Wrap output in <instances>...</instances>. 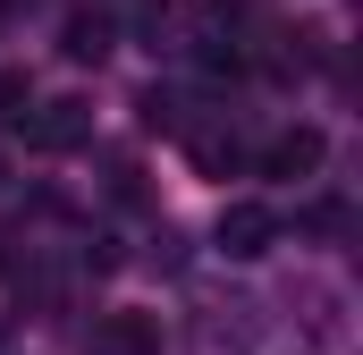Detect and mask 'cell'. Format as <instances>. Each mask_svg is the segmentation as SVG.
Instances as JSON below:
<instances>
[{"mask_svg": "<svg viewBox=\"0 0 363 355\" xmlns=\"http://www.w3.org/2000/svg\"><path fill=\"white\" fill-rule=\"evenodd\" d=\"M26 110H34V85H26L17 68H0V127H17Z\"/></svg>", "mask_w": 363, "mask_h": 355, "instance_id": "cell-7", "label": "cell"}, {"mask_svg": "<svg viewBox=\"0 0 363 355\" xmlns=\"http://www.w3.org/2000/svg\"><path fill=\"white\" fill-rule=\"evenodd\" d=\"M321 153H330L321 127H287V136L262 144V178H313V170H321Z\"/></svg>", "mask_w": 363, "mask_h": 355, "instance_id": "cell-4", "label": "cell"}, {"mask_svg": "<svg viewBox=\"0 0 363 355\" xmlns=\"http://www.w3.org/2000/svg\"><path fill=\"white\" fill-rule=\"evenodd\" d=\"M60 51H68V60H110V17H68Z\"/></svg>", "mask_w": 363, "mask_h": 355, "instance_id": "cell-5", "label": "cell"}, {"mask_svg": "<svg viewBox=\"0 0 363 355\" xmlns=\"http://www.w3.org/2000/svg\"><path fill=\"white\" fill-rule=\"evenodd\" d=\"M17 127H26L34 153H77V144L93 136V110H85V102H34Z\"/></svg>", "mask_w": 363, "mask_h": 355, "instance_id": "cell-2", "label": "cell"}, {"mask_svg": "<svg viewBox=\"0 0 363 355\" xmlns=\"http://www.w3.org/2000/svg\"><path fill=\"white\" fill-rule=\"evenodd\" d=\"M93 355H161V322L152 313H101L93 322Z\"/></svg>", "mask_w": 363, "mask_h": 355, "instance_id": "cell-3", "label": "cell"}, {"mask_svg": "<svg viewBox=\"0 0 363 355\" xmlns=\"http://www.w3.org/2000/svg\"><path fill=\"white\" fill-rule=\"evenodd\" d=\"M186 153H194L203 178H228V170H237V136H211V127H203V136H186Z\"/></svg>", "mask_w": 363, "mask_h": 355, "instance_id": "cell-6", "label": "cell"}, {"mask_svg": "<svg viewBox=\"0 0 363 355\" xmlns=\"http://www.w3.org/2000/svg\"><path fill=\"white\" fill-rule=\"evenodd\" d=\"M211 237H220V254L262 263V254L279 246V212L271 203H220V229H211Z\"/></svg>", "mask_w": 363, "mask_h": 355, "instance_id": "cell-1", "label": "cell"}]
</instances>
